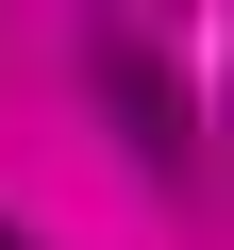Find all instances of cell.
Listing matches in <instances>:
<instances>
[{"mask_svg": "<svg viewBox=\"0 0 234 250\" xmlns=\"http://www.w3.org/2000/svg\"><path fill=\"white\" fill-rule=\"evenodd\" d=\"M100 117H117V134H134V167H201V134H184V83L151 67V50H100Z\"/></svg>", "mask_w": 234, "mask_h": 250, "instance_id": "obj_1", "label": "cell"}, {"mask_svg": "<svg viewBox=\"0 0 234 250\" xmlns=\"http://www.w3.org/2000/svg\"><path fill=\"white\" fill-rule=\"evenodd\" d=\"M0 250H17V233H0Z\"/></svg>", "mask_w": 234, "mask_h": 250, "instance_id": "obj_2", "label": "cell"}]
</instances>
